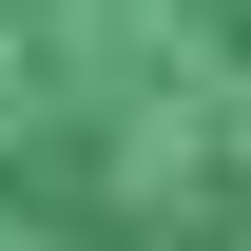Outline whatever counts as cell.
I'll return each mask as SVG.
<instances>
[{
  "label": "cell",
  "instance_id": "obj_1",
  "mask_svg": "<svg viewBox=\"0 0 251 251\" xmlns=\"http://www.w3.org/2000/svg\"><path fill=\"white\" fill-rule=\"evenodd\" d=\"M0 251H251V0H0Z\"/></svg>",
  "mask_w": 251,
  "mask_h": 251
}]
</instances>
